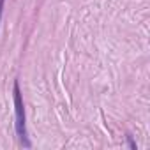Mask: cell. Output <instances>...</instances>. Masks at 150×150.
<instances>
[{
  "mask_svg": "<svg viewBox=\"0 0 150 150\" xmlns=\"http://www.w3.org/2000/svg\"><path fill=\"white\" fill-rule=\"evenodd\" d=\"M14 103H16V118H18V132L25 134V113H23V104H21V97H20V88L18 85H14Z\"/></svg>",
  "mask_w": 150,
  "mask_h": 150,
  "instance_id": "cell-1",
  "label": "cell"
}]
</instances>
